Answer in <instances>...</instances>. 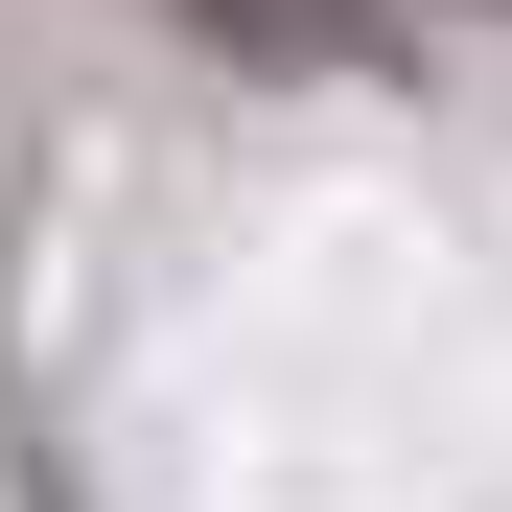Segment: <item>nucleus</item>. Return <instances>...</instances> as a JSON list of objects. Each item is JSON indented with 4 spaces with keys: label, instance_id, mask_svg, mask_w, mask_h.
Listing matches in <instances>:
<instances>
[{
    "label": "nucleus",
    "instance_id": "f257e3e1",
    "mask_svg": "<svg viewBox=\"0 0 512 512\" xmlns=\"http://www.w3.org/2000/svg\"><path fill=\"white\" fill-rule=\"evenodd\" d=\"M187 24H233V47H303V70H326V47H396L419 0H187Z\"/></svg>",
    "mask_w": 512,
    "mask_h": 512
}]
</instances>
